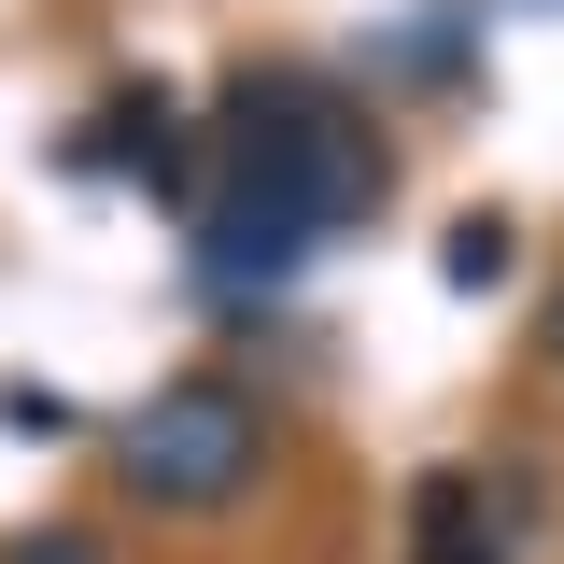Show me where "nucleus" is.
Returning a JSON list of instances; mask_svg holds the SVG:
<instances>
[{"label":"nucleus","instance_id":"nucleus-4","mask_svg":"<svg viewBox=\"0 0 564 564\" xmlns=\"http://www.w3.org/2000/svg\"><path fill=\"white\" fill-rule=\"evenodd\" d=\"M410 564H522L508 536H494V508L466 466H423L410 480Z\"/></svg>","mask_w":564,"mask_h":564},{"label":"nucleus","instance_id":"nucleus-1","mask_svg":"<svg viewBox=\"0 0 564 564\" xmlns=\"http://www.w3.org/2000/svg\"><path fill=\"white\" fill-rule=\"evenodd\" d=\"M212 184L282 198V212H311L339 240V226L381 212V128L325 70H226V99H212Z\"/></svg>","mask_w":564,"mask_h":564},{"label":"nucleus","instance_id":"nucleus-5","mask_svg":"<svg viewBox=\"0 0 564 564\" xmlns=\"http://www.w3.org/2000/svg\"><path fill=\"white\" fill-rule=\"evenodd\" d=\"M508 269H522V226H508V212H452V226H437V282H452V296H494Z\"/></svg>","mask_w":564,"mask_h":564},{"label":"nucleus","instance_id":"nucleus-2","mask_svg":"<svg viewBox=\"0 0 564 564\" xmlns=\"http://www.w3.org/2000/svg\"><path fill=\"white\" fill-rule=\"evenodd\" d=\"M99 452H113V494L128 508H240L269 480V410L240 381H170V395H141V410L99 423Z\"/></svg>","mask_w":564,"mask_h":564},{"label":"nucleus","instance_id":"nucleus-8","mask_svg":"<svg viewBox=\"0 0 564 564\" xmlns=\"http://www.w3.org/2000/svg\"><path fill=\"white\" fill-rule=\"evenodd\" d=\"M536 352H551V367H564V282H551V296H536Z\"/></svg>","mask_w":564,"mask_h":564},{"label":"nucleus","instance_id":"nucleus-3","mask_svg":"<svg viewBox=\"0 0 564 564\" xmlns=\"http://www.w3.org/2000/svg\"><path fill=\"white\" fill-rule=\"evenodd\" d=\"M311 254H325V226H311V212H282V198H240V184H212L198 226H184L198 311H226V325H240V311H269V296L311 269Z\"/></svg>","mask_w":564,"mask_h":564},{"label":"nucleus","instance_id":"nucleus-6","mask_svg":"<svg viewBox=\"0 0 564 564\" xmlns=\"http://www.w3.org/2000/svg\"><path fill=\"white\" fill-rule=\"evenodd\" d=\"M0 423H14V437H85V395H57V381H0Z\"/></svg>","mask_w":564,"mask_h":564},{"label":"nucleus","instance_id":"nucleus-7","mask_svg":"<svg viewBox=\"0 0 564 564\" xmlns=\"http://www.w3.org/2000/svg\"><path fill=\"white\" fill-rule=\"evenodd\" d=\"M0 564H113V551H99V522H14Z\"/></svg>","mask_w":564,"mask_h":564}]
</instances>
